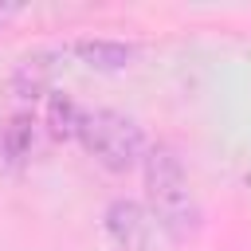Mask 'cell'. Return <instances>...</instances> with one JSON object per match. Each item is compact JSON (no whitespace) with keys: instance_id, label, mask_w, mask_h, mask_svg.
Returning a JSON list of instances; mask_svg holds the SVG:
<instances>
[{"instance_id":"obj_1","label":"cell","mask_w":251,"mask_h":251,"mask_svg":"<svg viewBox=\"0 0 251 251\" xmlns=\"http://www.w3.org/2000/svg\"><path fill=\"white\" fill-rule=\"evenodd\" d=\"M145 192H149V212L173 239H192L200 231V204L192 196L180 157L169 145H157L145 157Z\"/></svg>"},{"instance_id":"obj_2","label":"cell","mask_w":251,"mask_h":251,"mask_svg":"<svg viewBox=\"0 0 251 251\" xmlns=\"http://www.w3.org/2000/svg\"><path fill=\"white\" fill-rule=\"evenodd\" d=\"M78 141L86 145V153L114 169V173H126L141 161L145 153V137H141V126L118 110H90L82 114V129H78Z\"/></svg>"},{"instance_id":"obj_3","label":"cell","mask_w":251,"mask_h":251,"mask_svg":"<svg viewBox=\"0 0 251 251\" xmlns=\"http://www.w3.org/2000/svg\"><path fill=\"white\" fill-rule=\"evenodd\" d=\"M106 231L114 235V243H122L126 251H153L157 231H165L157 224L153 212H145L133 200H114L106 208Z\"/></svg>"},{"instance_id":"obj_4","label":"cell","mask_w":251,"mask_h":251,"mask_svg":"<svg viewBox=\"0 0 251 251\" xmlns=\"http://www.w3.org/2000/svg\"><path fill=\"white\" fill-rule=\"evenodd\" d=\"M31 149H35V122H31V114L4 118L0 122V165L16 169V165H24L31 157Z\"/></svg>"},{"instance_id":"obj_5","label":"cell","mask_w":251,"mask_h":251,"mask_svg":"<svg viewBox=\"0 0 251 251\" xmlns=\"http://www.w3.org/2000/svg\"><path fill=\"white\" fill-rule=\"evenodd\" d=\"M75 55L86 67H94V71H126L137 51L129 43H118V39H78L75 43Z\"/></svg>"},{"instance_id":"obj_6","label":"cell","mask_w":251,"mask_h":251,"mask_svg":"<svg viewBox=\"0 0 251 251\" xmlns=\"http://www.w3.org/2000/svg\"><path fill=\"white\" fill-rule=\"evenodd\" d=\"M47 126H51L55 137H78V129H82V110H78L67 94H51V102H47Z\"/></svg>"},{"instance_id":"obj_7","label":"cell","mask_w":251,"mask_h":251,"mask_svg":"<svg viewBox=\"0 0 251 251\" xmlns=\"http://www.w3.org/2000/svg\"><path fill=\"white\" fill-rule=\"evenodd\" d=\"M16 12H20V8H16V4H0V24H4V20H12V16H16Z\"/></svg>"}]
</instances>
